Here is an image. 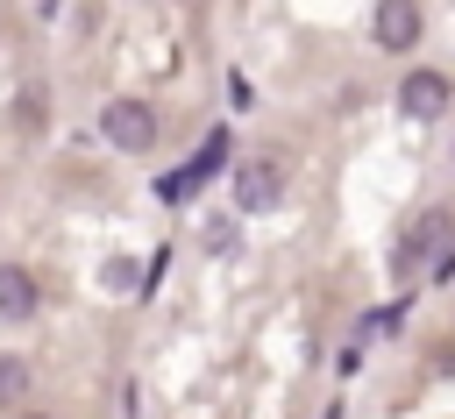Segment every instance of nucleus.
<instances>
[{
    "mask_svg": "<svg viewBox=\"0 0 455 419\" xmlns=\"http://www.w3.org/2000/svg\"><path fill=\"white\" fill-rule=\"evenodd\" d=\"M284 199V170L270 156H242L235 163V213H277Z\"/></svg>",
    "mask_w": 455,
    "mask_h": 419,
    "instance_id": "f257e3e1",
    "label": "nucleus"
},
{
    "mask_svg": "<svg viewBox=\"0 0 455 419\" xmlns=\"http://www.w3.org/2000/svg\"><path fill=\"white\" fill-rule=\"evenodd\" d=\"M100 128H107V142H114V149H135V156L156 142V114H149L142 99H107Z\"/></svg>",
    "mask_w": 455,
    "mask_h": 419,
    "instance_id": "f03ea898",
    "label": "nucleus"
},
{
    "mask_svg": "<svg viewBox=\"0 0 455 419\" xmlns=\"http://www.w3.org/2000/svg\"><path fill=\"white\" fill-rule=\"evenodd\" d=\"M370 36H377V50H412L419 43V7L412 0H377V21H370Z\"/></svg>",
    "mask_w": 455,
    "mask_h": 419,
    "instance_id": "7ed1b4c3",
    "label": "nucleus"
},
{
    "mask_svg": "<svg viewBox=\"0 0 455 419\" xmlns=\"http://www.w3.org/2000/svg\"><path fill=\"white\" fill-rule=\"evenodd\" d=\"M398 107H405L412 121H434V114H448V78H441V71H412V78L398 85Z\"/></svg>",
    "mask_w": 455,
    "mask_h": 419,
    "instance_id": "20e7f679",
    "label": "nucleus"
},
{
    "mask_svg": "<svg viewBox=\"0 0 455 419\" xmlns=\"http://www.w3.org/2000/svg\"><path fill=\"white\" fill-rule=\"evenodd\" d=\"M36 312V284L28 270H0V320H28Z\"/></svg>",
    "mask_w": 455,
    "mask_h": 419,
    "instance_id": "39448f33",
    "label": "nucleus"
},
{
    "mask_svg": "<svg viewBox=\"0 0 455 419\" xmlns=\"http://www.w3.org/2000/svg\"><path fill=\"white\" fill-rule=\"evenodd\" d=\"M434 241H448V213H419V227H412V234L398 241V270H405V263H412L419 249H434Z\"/></svg>",
    "mask_w": 455,
    "mask_h": 419,
    "instance_id": "423d86ee",
    "label": "nucleus"
},
{
    "mask_svg": "<svg viewBox=\"0 0 455 419\" xmlns=\"http://www.w3.org/2000/svg\"><path fill=\"white\" fill-rule=\"evenodd\" d=\"M21 391H28V362L21 355H0V405H14Z\"/></svg>",
    "mask_w": 455,
    "mask_h": 419,
    "instance_id": "0eeeda50",
    "label": "nucleus"
},
{
    "mask_svg": "<svg viewBox=\"0 0 455 419\" xmlns=\"http://www.w3.org/2000/svg\"><path fill=\"white\" fill-rule=\"evenodd\" d=\"M142 277H135V263H107V291H135Z\"/></svg>",
    "mask_w": 455,
    "mask_h": 419,
    "instance_id": "6e6552de",
    "label": "nucleus"
}]
</instances>
